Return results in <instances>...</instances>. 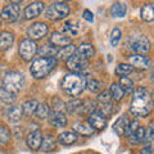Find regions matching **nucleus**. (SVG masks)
<instances>
[{
	"instance_id": "nucleus-1",
	"label": "nucleus",
	"mask_w": 154,
	"mask_h": 154,
	"mask_svg": "<svg viewBox=\"0 0 154 154\" xmlns=\"http://www.w3.org/2000/svg\"><path fill=\"white\" fill-rule=\"evenodd\" d=\"M130 109L137 117H145V116H148L152 112L153 99H152L150 93L145 88H139L135 90Z\"/></svg>"
},
{
	"instance_id": "nucleus-2",
	"label": "nucleus",
	"mask_w": 154,
	"mask_h": 154,
	"mask_svg": "<svg viewBox=\"0 0 154 154\" xmlns=\"http://www.w3.org/2000/svg\"><path fill=\"white\" fill-rule=\"evenodd\" d=\"M60 86L68 95L76 96L84 91L86 86V79L80 73H69L63 77Z\"/></svg>"
},
{
	"instance_id": "nucleus-3",
	"label": "nucleus",
	"mask_w": 154,
	"mask_h": 154,
	"mask_svg": "<svg viewBox=\"0 0 154 154\" xmlns=\"http://www.w3.org/2000/svg\"><path fill=\"white\" fill-rule=\"evenodd\" d=\"M57 67L55 58H38L31 64V75L35 79H44Z\"/></svg>"
},
{
	"instance_id": "nucleus-4",
	"label": "nucleus",
	"mask_w": 154,
	"mask_h": 154,
	"mask_svg": "<svg viewBox=\"0 0 154 154\" xmlns=\"http://www.w3.org/2000/svg\"><path fill=\"white\" fill-rule=\"evenodd\" d=\"M23 86H25V77L22 73H19L17 71H11L7 72L5 76L3 79V88L11 91L13 94L19 93Z\"/></svg>"
},
{
	"instance_id": "nucleus-5",
	"label": "nucleus",
	"mask_w": 154,
	"mask_h": 154,
	"mask_svg": "<svg viewBox=\"0 0 154 154\" xmlns=\"http://www.w3.org/2000/svg\"><path fill=\"white\" fill-rule=\"evenodd\" d=\"M69 14V5L67 3L57 2L51 3L46 9V17L51 21H59Z\"/></svg>"
},
{
	"instance_id": "nucleus-6",
	"label": "nucleus",
	"mask_w": 154,
	"mask_h": 154,
	"mask_svg": "<svg viewBox=\"0 0 154 154\" xmlns=\"http://www.w3.org/2000/svg\"><path fill=\"white\" fill-rule=\"evenodd\" d=\"M19 55H21L25 60H30L33 58V55L37 53V45L33 40L30 38H25L19 44Z\"/></svg>"
},
{
	"instance_id": "nucleus-7",
	"label": "nucleus",
	"mask_w": 154,
	"mask_h": 154,
	"mask_svg": "<svg viewBox=\"0 0 154 154\" xmlns=\"http://www.w3.org/2000/svg\"><path fill=\"white\" fill-rule=\"evenodd\" d=\"M88 60L84 59V58H81L79 54H75L72 55L68 60H67V67L72 71L75 72V73H80V72L85 71L88 68Z\"/></svg>"
},
{
	"instance_id": "nucleus-8",
	"label": "nucleus",
	"mask_w": 154,
	"mask_h": 154,
	"mask_svg": "<svg viewBox=\"0 0 154 154\" xmlns=\"http://www.w3.org/2000/svg\"><path fill=\"white\" fill-rule=\"evenodd\" d=\"M48 33V26L42 22H37L27 30V35L30 36V40H38L42 38Z\"/></svg>"
},
{
	"instance_id": "nucleus-9",
	"label": "nucleus",
	"mask_w": 154,
	"mask_h": 154,
	"mask_svg": "<svg viewBox=\"0 0 154 154\" xmlns=\"http://www.w3.org/2000/svg\"><path fill=\"white\" fill-rule=\"evenodd\" d=\"M131 49L137 53V54H144L146 53L149 49H150V42L145 36H139L136 38H134L132 42H131Z\"/></svg>"
},
{
	"instance_id": "nucleus-10",
	"label": "nucleus",
	"mask_w": 154,
	"mask_h": 154,
	"mask_svg": "<svg viewBox=\"0 0 154 154\" xmlns=\"http://www.w3.org/2000/svg\"><path fill=\"white\" fill-rule=\"evenodd\" d=\"M44 11V3L42 2H33L28 4L25 9V18L26 19H33L38 17Z\"/></svg>"
},
{
	"instance_id": "nucleus-11",
	"label": "nucleus",
	"mask_w": 154,
	"mask_h": 154,
	"mask_svg": "<svg viewBox=\"0 0 154 154\" xmlns=\"http://www.w3.org/2000/svg\"><path fill=\"white\" fill-rule=\"evenodd\" d=\"M18 16H19V5H18V3L8 4V5L4 7L3 11H2V17L4 19H7V21H9V22L16 21V19L18 18Z\"/></svg>"
},
{
	"instance_id": "nucleus-12",
	"label": "nucleus",
	"mask_w": 154,
	"mask_h": 154,
	"mask_svg": "<svg viewBox=\"0 0 154 154\" xmlns=\"http://www.w3.org/2000/svg\"><path fill=\"white\" fill-rule=\"evenodd\" d=\"M89 123L95 130H103L107 126V118L100 112H91L89 114Z\"/></svg>"
},
{
	"instance_id": "nucleus-13",
	"label": "nucleus",
	"mask_w": 154,
	"mask_h": 154,
	"mask_svg": "<svg viewBox=\"0 0 154 154\" xmlns=\"http://www.w3.org/2000/svg\"><path fill=\"white\" fill-rule=\"evenodd\" d=\"M42 134L38 131V130H36V131L31 132L30 135L27 136L26 139V144L27 146L32 149V150H37V149L41 148V144H42Z\"/></svg>"
},
{
	"instance_id": "nucleus-14",
	"label": "nucleus",
	"mask_w": 154,
	"mask_h": 154,
	"mask_svg": "<svg viewBox=\"0 0 154 154\" xmlns=\"http://www.w3.org/2000/svg\"><path fill=\"white\" fill-rule=\"evenodd\" d=\"M130 63H131V66L136 67V68H140V69H146L150 67V60H149L148 57H144V55H132L128 58Z\"/></svg>"
},
{
	"instance_id": "nucleus-15",
	"label": "nucleus",
	"mask_w": 154,
	"mask_h": 154,
	"mask_svg": "<svg viewBox=\"0 0 154 154\" xmlns=\"http://www.w3.org/2000/svg\"><path fill=\"white\" fill-rule=\"evenodd\" d=\"M49 122L53 126L62 128L67 125V117H66V114L62 112H51V113H49Z\"/></svg>"
},
{
	"instance_id": "nucleus-16",
	"label": "nucleus",
	"mask_w": 154,
	"mask_h": 154,
	"mask_svg": "<svg viewBox=\"0 0 154 154\" xmlns=\"http://www.w3.org/2000/svg\"><path fill=\"white\" fill-rule=\"evenodd\" d=\"M128 126H130L128 118L126 117V116H122V117H119L117 121H116V123L113 125V130L118 136H122V135H126Z\"/></svg>"
},
{
	"instance_id": "nucleus-17",
	"label": "nucleus",
	"mask_w": 154,
	"mask_h": 154,
	"mask_svg": "<svg viewBox=\"0 0 154 154\" xmlns=\"http://www.w3.org/2000/svg\"><path fill=\"white\" fill-rule=\"evenodd\" d=\"M50 42H51V45H54V46H63L64 48L67 45H71L72 40L69 36H66L60 32H54L50 37Z\"/></svg>"
},
{
	"instance_id": "nucleus-18",
	"label": "nucleus",
	"mask_w": 154,
	"mask_h": 154,
	"mask_svg": "<svg viewBox=\"0 0 154 154\" xmlns=\"http://www.w3.org/2000/svg\"><path fill=\"white\" fill-rule=\"evenodd\" d=\"M77 54H79L81 58H84V59H90V58H93L94 54H95V49L94 46L91 44H88V42H85V44H81L80 48L76 50Z\"/></svg>"
},
{
	"instance_id": "nucleus-19",
	"label": "nucleus",
	"mask_w": 154,
	"mask_h": 154,
	"mask_svg": "<svg viewBox=\"0 0 154 154\" xmlns=\"http://www.w3.org/2000/svg\"><path fill=\"white\" fill-rule=\"evenodd\" d=\"M72 128L75 130V132L82 135V136H90V135H93V132H94V128L85 122H75Z\"/></svg>"
},
{
	"instance_id": "nucleus-20",
	"label": "nucleus",
	"mask_w": 154,
	"mask_h": 154,
	"mask_svg": "<svg viewBox=\"0 0 154 154\" xmlns=\"http://www.w3.org/2000/svg\"><path fill=\"white\" fill-rule=\"evenodd\" d=\"M144 135H145V128L139 126L134 132H131L128 135V141L131 144H134V145H136V144L144 141Z\"/></svg>"
},
{
	"instance_id": "nucleus-21",
	"label": "nucleus",
	"mask_w": 154,
	"mask_h": 154,
	"mask_svg": "<svg viewBox=\"0 0 154 154\" xmlns=\"http://www.w3.org/2000/svg\"><path fill=\"white\" fill-rule=\"evenodd\" d=\"M13 41H14L13 33L8 32V31H4L0 33V49L2 50H5L8 48H11Z\"/></svg>"
},
{
	"instance_id": "nucleus-22",
	"label": "nucleus",
	"mask_w": 154,
	"mask_h": 154,
	"mask_svg": "<svg viewBox=\"0 0 154 154\" xmlns=\"http://www.w3.org/2000/svg\"><path fill=\"white\" fill-rule=\"evenodd\" d=\"M58 141L62 145H72V144H75L77 141V135L73 132H62L58 136Z\"/></svg>"
},
{
	"instance_id": "nucleus-23",
	"label": "nucleus",
	"mask_w": 154,
	"mask_h": 154,
	"mask_svg": "<svg viewBox=\"0 0 154 154\" xmlns=\"http://www.w3.org/2000/svg\"><path fill=\"white\" fill-rule=\"evenodd\" d=\"M22 114H23L22 108L18 107V105H14V107L9 108L8 110V119L11 122H19L22 118Z\"/></svg>"
},
{
	"instance_id": "nucleus-24",
	"label": "nucleus",
	"mask_w": 154,
	"mask_h": 154,
	"mask_svg": "<svg viewBox=\"0 0 154 154\" xmlns=\"http://www.w3.org/2000/svg\"><path fill=\"white\" fill-rule=\"evenodd\" d=\"M110 13L114 18H122L126 14V4L123 3H114L110 8Z\"/></svg>"
},
{
	"instance_id": "nucleus-25",
	"label": "nucleus",
	"mask_w": 154,
	"mask_h": 154,
	"mask_svg": "<svg viewBox=\"0 0 154 154\" xmlns=\"http://www.w3.org/2000/svg\"><path fill=\"white\" fill-rule=\"evenodd\" d=\"M64 31L71 33V35H79V32L81 31V25L79 21H67L64 23Z\"/></svg>"
},
{
	"instance_id": "nucleus-26",
	"label": "nucleus",
	"mask_w": 154,
	"mask_h": 154,
	"mask_svg": "<svg viewBox=\"0 0 154 154\" xmlns=\"http://www.w3.org/2000/svg\"><path fill=\"white\" fill-rule=\"evenodd\" d=\"M37 51L41 57H45V58H54V55L58 54L57 48L53 45H42L40 49H37Z\"/></svg>"
},
{
	"instance_id": "nucleus-27",
	"label": "nucleus",
	"mask_w": 154,
	"mask_h": 154,
	"mask_svg": "<svg viewBox=\"0 0 154 154\" xmlns=\"http://www.w3.org/2000/svg\"><path fill=\"white\" fill-rule=\"evenodd\" d=\"M141 18L148 22L154 21V5L153 4H146V5H144L141 8Z\"/></svg>"
},
{
	"instance_id": "nucleus-28",
	"label": "nucleus",
	"mask_w": 154,
	"mask_h": 154,
	"mask_svg": "<svg viewBox=\"0 0 154 154\" xmlns=\"http://www.w3.org/2000/svg\"><path fill=\"white\" fill-rule=\"evenodd\" d=\"M110 96H112V100H114V102H119L122 98H123V90L122 88L119 86V84H112L110 85Z\"/></svg>"
},
{
	"instance_id": "nucleus-29",
	"label": "nucleus",
	"mask_w": 154,
	"mask_h": 154,
	"mask_svg": "<svg viewBox=\"0 0 154 154\" xmlns=\"http://www.w3.org/2000/svg\"><path fill=\"white\" fill-rule=\"evenodd\" d=\"M76 54V48L73 46V45H67V46H64V48H62V50H59L58 51V57L60 58V59H66V60H68L69 58L72 57V55H75Z\"/></svg>"
},
{
	"instance_id": "nucleus-30",
	"label": "nucleus",
	"mask_w": 154,
	"mask_h": 154,
	"mask_svg": "<svg viewBox=\"0 0 154 154\" xmlns=\"http://www.w3.org/2000/svg\"><path fill=\"white\" fill-rule=\"evenodd\" d=\"M0 100L4 103V104H13L14 100H16V94L8 91L7 89L2 88L0 89Z\"/></svg>"
},
{
	"instance_id": "nucleus-31",
	"label": "nucleus",
	"mask_w": 154,
	"mask_h": 154,
	"mask_svg": "<svg viewBox=\"0 0 154 154\" xmlns=\"http://www.w3.org/2000/svg\"><path fill=\"white\" fill-rule=\"evenodd\" d=\"M119 86L122 88L125 94H132V91H134V82L128 79V77H121V80H119Z\"/></svg>"
},
{
	"instance_id": "nucleus-32",
	"label": "nucleus",
	"mask_w": 154,
	"mask_h": 154,
	"mask_svg": "<svg viewBox=\"0 0 154 154\" xmlns=\"http://www.w3.org/2000/svg\"><path fill=\"white\" fill-rule=\"evenodd\" d=\"M49 113H50L49 107H48V104H45V103H40V104L37 105L36 110H35L36 117H37V118H40V119L46 118L48 116H49Z\"/></svg>"
},
{
	"instance_id": "nucleus-33",
	"label": "nucleus",
	"mask_w": 154,
	"mask_h": 154,
	"mask_svg": "<svg viewBox=\"0 0 154 154\" xmlns=\"http://www.w3.org/2000/svg\"><path fill=\"white\" fill-rule=\"evenodd\" d=\"M37 105H38V103L36 102V100H27V102L23 104L22 110L25 112L26 116H31L32 113H35Z\"/></svg>"
},
{
	"instance_id": "nucleus-34",
	"label": "nucleus",
	"mask_w": 154,
	"mask_h": 154,
	"mask_svg": "<svg viewBox=\"0 0 154 154\" xmlns=\"http://www.w3.org/2000/svg\"><path fill=\"white\" fill-rule=\"evenodd\" d=\"M55 149V141L50 135L46 136L45 139H42V144H41V150L44 152H51Z\"/></svg>"
},
{
	"instance_id": "nucleus-35",
	"label": "nucleus",
	"mask_w": 154,
	"mask_h": 154,
	"mask_svg": "<svg viewBox=\"0 0 154 154\" xmlns=\"http://www.w3.org/2000/svg\"><path fill=\"white\" fill-rule=\"evenodd\" d=\"M11 140V132L5 126H0V145H5Z\"/></svg>"
},
{
	"instance_id": "nucleus-36",
	"label": "nucleus",
	"mask_w": 154,
	"mask_h": 154,
	"mask_svg": "<svg viewBox=\"0 0 154 154\" xmlns=\"http://www.w3.org/2000/svg\"><path fill=\"white\" fill-rule=\"evenodd\" d=\"M81 105H82V102H81L80 99H73L71 100V102H68L66 104V108H67V112L68 113H73L76 112L79 108H81Z\"/></svg>"
},
{
	"instance_id": "nucleus-37",
	"label": "nucleus",
	"mask_w": 154,
	"mask_h": 154,
	"mask_svg": "<svg viewBox=\"0 0 154 154\" xmlns=\"http://www.w3.org/2000/svg\"><path fill=\"white\" fill-rule=\"evenodd\" d=\"M154 140V121L148 125V127L145 128V135H144V141H153Z\"/></svg>"
},
{
	"instance_id": "nucleus-38",
	"label": "nucleus",
	"mask_w": 154,
	"mask_h": 154,
	"mask_svg": "<svg viewBox=\"0 0 154 154\" xmlns=\"http://www.w3.org/2000/svg\"><path fill=\"white\" fill-rule=\"evenodd\" d=\"M131 71H132V67L130 64H119L117 68H116V75L125 77L126 75L131 73Z\"/></svg>"
},
{
	"instance_id": "nucleus-39",
	"label": "nucleus",
	"mask_w": 154,
	"mask_h": 154,
	"mask_svg": "<svg viewBox=\"0 0 154 154\" xmlns=\"http://www.w3.org/2000/svg\"><path fill=\"white\" fill-rule=\"evenodd\" d=\"M98 100L103 105L108 107V105H110V102H112V96H110V93H109V91H104L103 94H99Z\"/></svg>"
},
{
	"instance_id": "nucleus-40",
	"label": "nucleus",
	"mask_w": 154,
	"mask_h": 154,
	"mask_svg": "<svg viewBox=\"0 0 154 154\" xmlns=\"http://www.w3.org/2000/svg\"><path fill=\"white\" fill-rule=\"evenodd\" d=\"M119 40H121V31L118 28H114L110 33V44H112V46H117Z\"/></svg>"
},
{
	"instance_id": "nucleus-41",
	"label": "nucleus",
	"mask_w": 154,
	"mask_h": 154,
	"mask_svg": "<svg viewBox=\"0 0 154 154\" xmlns=\"http://www.w3.org/2000/svg\"><path fill=\"white\" fill-rule=\"evenodd\" d=\"M86 85H88V88H89V90L91 91V93H98V91H100V89H102V84L95 79L90 80Z\"/></svg>"
},
{
	"instance_id": "nucleus-42",
	"label": "nucleus",
	"mask_w": 154,
	"mask_h": 154,
	"mask_svg": "<svg viewBox=\"0 0 154 154\" xmlns=\"http://www.w3.org/2000/svg\"><path fill=\"white\" fill-rule=\"evenodd\" d=\"M82 18L85 19V21H88V22H94V14L91 13L90 11H84V14H82Z\"/></svg>"
},
{
	"instance_id": "nucleus-43",
	"label": "nucleus",
	"mask_w": 154,
	"mask_h": 154,
	"mask_svg": "<svg viewBox=\"0 0 154 154\" xmlns=\"http://www.w3.org/2000/svg\"><path fill=\"white\" fill-rule=\"evenodd\" d=\"M141 154H153V152H152V146L150 145H148V146H145L141 150Z\"/></svg>"
},
{
	"instance_id": "nucleus-44",
	"label": "nucleus",
	"mask_w": 154,
	"mask_h": 154,
	"mask_svg": "<svg viewBox=\"0 0 154 154\" xmlns=\"http://www.w3.org/2000/svg\"><path fill=\"white\" fill-rule=\"evenodd\" d=\"M152 81L154 82V71H153V73H152Z\"/></svg>"
},
{
	"instance_id": "nucleus-45",
	"label": "nucleus",
	"mask_w": 154,
	"mask_h": 154,
	"mask_svg": "<svg viewBox=\"0 0 154 154\" xmlns=\"http://www.w3.org/2000/svg\"><path fill=\"white\" fill-rule=\"evenodd\" d=\"M0 154H8V153H0Z\"/></svg>"
}]
</instances>
